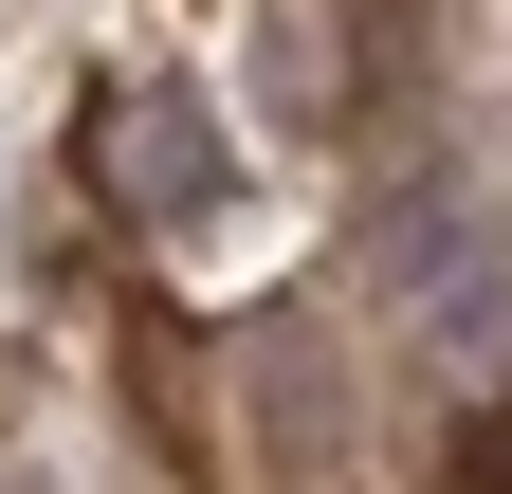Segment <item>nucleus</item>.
Wrapping results in <instances>:
<instances>
[{"mask_svg": "<svg viewBox=\"0 0 512 494\" xmlns=\"http://www.w3.org/2000/svg\"><path fill=\"white\" fill-rule=\"evenodd\" d=\"M0 494H37V476H0Z\"/></svg>", "mask_w": 512, "mask_h": 494, "instance_id": "obj_3", "label": "nucleus"}, {"mask_svg": "<svg viewBox=\"0 0 512 494\" xmlns=\"http://www.w3.org/2000/svg\"><path fill=\"white\" fill-rule=\"evenodd\" d=\"M128 165H147V183H128L147 220H183V202H202V183H183V165H202V129H183V110H128Z\"/></svg>", "mask_w": 512, "mask_h": 494, "instance_id": "obj_2", "label": "nucleus"}, {"mask_svg": "<svg viewBox=\"0 0 512 494\" xmlns=\"http://www.w3.org/2000/svg\"><path fill=\"white\" fill-rule=\"evenodd\" d=\"M366 275L403 293L439 348H494V330H512V220L476 202L458 165H403V183L366 202Z\"/></svg>", "mask_w": 512, "mask_h": 494, "instance_id": "obj_1", "label": "nucleus"}]
</instances>
